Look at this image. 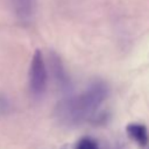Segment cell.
I'll return each instance as SVG.
<instances>
[{
    "instance_id": "6",
    "label": "cell",
    "mask_w": 149,
    "mask_h": 149,
    "mask_svg": "<svg viewBox=\"0 0 149 149\" xmlns=\"http://www.w3.org/2000/svg\"><path fill=\"white\" fill-rule=\"evenodd\" d=\"M61 149H104L101 144L91 136H83L78 139L74 143H66L61 147Z\"/></svg>"
},
{
    "instance_id": "3",
    "label": "cell",
    "mask_w": 149,
    "mask_h": 149,
    "mask_svg": "<svg viewBox=\"0 0 149 149\" xmlns=\"http://www.w3.org/2000/svg\"><path fill=\"white\" fill-rule=\"evenodd\" d=\"M126 133L130 140H133L140 147H146L149 141L147 127L139 122H132L126 126Z\"/></svg>"
},
{
    "instance_id": "7",
    "label": "cell",
    "mask_w": 149,
    "mask_h": 149,
    "mask_svg": "<svg viewBox=\"0 0 149 149\" xmlns=\"http://www.w3.org/2000/svg\"><path fill=\"white\" fill-rule=\"evenodd\" d=\"M9 109V101L6 97L0 95V114L7 112Z\"/></svg>"
},
{
    "instance_id": "1",
    "label": "cell",
    "mask_w": 149,
    "mask_h": 149,
    "mask_svg": "<svg viewBox=\"0 0 149 149\" xmlns=\"http://www.w3.org/2000/svg\"><path fill=\"white\" fill-rule=\"evenodd\" d=\"M109 93L108 85L98 79L93 80L81 93L70 95L59 101L55 108L56 120L66 127L78 126L91 119Z\"/></svg>"
},
{
    "instance_id": "4",
    "label": "cell",
    "mask_w": 149,
    "mask_h": 149,
    "mask_svg": "<svg viewBox=\"0 0 149 149\" xmlns=\"http://www.w3.org/2000/svg\"><path fill=\"white\" fill-rule=\"evenodd\" d=\"M50 65H51V70L54 73V78L56 79L58 85L63 88H66L69 86V77L64 70L61 58L55 52H51L50 55Z\"/></svg>"
},
{
    "instance_id": "2",
    "label": "cell",
    "mask_w": 149,
    "mask_h": 149,
    "mask_svg": "<svg viewBox=\"0 0 149 149\" xmlns=\"http://www.w3.org/2000/svg\"><path fill=\"white\" fill-rule=\"evenodd\" d=\"M48 71L41 50L36 49L29 66V88L33 95L41 97L47 90Z\"/></svg>"
},
{
    "instance_id": "5",
    "label": "cell",
    "mask_w": 149,
    "mask_h": 149,
    "mask_svg": "<svg viewBox=\"0 0 149 149\" xmlns=\"http://www.w3.org/2000/svg\"><path fill=\"white\" fill-rule=\"evenodd\" d=\"M13 2L17 19L22 22H29L34 13V0H13Z\"/></svg>"
}]
</instances>
